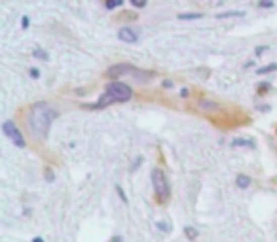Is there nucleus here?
Segmentation results:
<instances>
[{
	"label": "nucleus",
	"instance_id": "f257e3e1",
	"mask_svg": "<svg viewBox=\"0 0 277 242\" xmlns=\"http://www.w3.org/2000/svg\"><path fill=\"white\" fill-rule=\"evenodd\" d=\"M57 117H59V112L49 102H36L32 104L29 112V129L38 140H46Z\"/></svg>",
	"mask_w": 277,
	"mask_h": 242
},
{
	"label": "nucleus",
	"instance_id": "f03ea898",
	"mask_svg": "<svg viewBox=\"0 0 277 242\" xmlns=\"http://www.w3.org/2000/svg\"><path fill=\"white\" fill-rule=\"evenodd\" d=\"M133 99V89L131 86H127L124 82H118V79H112L108 86L104 87L103 95L97 99V102L93 104H86V108L89 110H103L108 108L114 102H127Z\"/></svg>",
	"mask_w": 277,
	"mask_h": 242
},
{
	"label": "nucleus",
	"instance_id": "7ed1b4c3",
	"mask_svg": "<svg viewBox=\"0 0 277 242\" xmlns=\"http://www.w3.org/2000/svg\"><path fill=\"white\" fill-rule=\"evenodd\" d=\"M150 182H152V188H154V193L158 197L159 203H167L169 201V195H171V189H169V182H167L165 172L161 169H152L150 172Z\"/></svg>",
	"mask_w": 277,
	"mask_h": 242
},
{
	"label": "nucleus",
	"instance_id": "20e7f679",
	"mask_svg": "<svg viewBox=\"0 0 277 242\" xmlns=\"http://www.w3.org/2000/svg\"><path fill=\"white\" fill-rule=\"evenodd\" d=\"M2 133L6 134L10 140L16 144L17 148H25V146H27L23 133L19 131V127L16 125V121H12V119H6V121L2 123Z\"/></svg>",
	"mask_w": 277,
	"mask_h": 242
},
{
	"label": "nucleus",
	"instance_id": "39448f33",
	"mask_svg": "<svg viewBox=\"0 0 277 242\" xmlns=\"http://www.w3.org/2000/svg\"><path fill=\"white\" fill-rule=\"evenodd\" d=\"M118 40L126 42V44H137L139 42V34L131 27H122L118 31Z\"/></svg>",
	"mask_w": 277,
	"mask_h": 242
},
{
	"label": "nucleus",
	"instance_id": "423d86ee",
	"mask_svg": "<svg viewBox=\"0 0 277 242\" xmlns=\"http://www.w3.org/2000/svg\"><path fill=\"white\" fill-rule=\"evenodd\" d=\"M232 146H234V148H249V149L256 148L254 140H249V138H236V140L232 142Z\"/></svg>",
	"mask_w": 277,
	"mask_h": 242
},
{
	"label": "nucleus",
	"instance_id": "0eeeda50",
	"mask_svg": "<svg viewBox=\"0 0 277 242\" xmlns=\"http://www.w3.org/2000/svg\"><path fill=\"white\" fill-rule=\"evenodd\" d=\"M177 17L181 21H196V19H201L203 14H199V12H184V14H179Z\"/></svg>",
	"mask_w": 277,
	"mask_h": 242
},
{
	"label": "nucleus",
	"instance_id": "6e6552de",
	"mask_svg": "<svg viewBox=\"0 0 277 242\" xmlns=\"http://www.w3.org/2000/svg\"><path fill=\"white\" fill-rule=\"evenodd\" d=\"M245 16V12H241V10H230V12H222L216 16V19H230V17H243Z\"/></svg>",
	"mask_w": 277,
	"mask_h": 242
},
{
	"label": "nucleus",
	"instance_id": "1a4fd4ad",
	"mask_svg": "<svg viewBox=\"0 0 277 242\" xmlns=\"http://www.w3.org/2000/svg\"><path fill=\"white\" fill-rule=\"evenodd\" d=\"M236 184H238L239 189H247L251 186V178L247 176V174H238V178H236Z\"/></svg>",
	"mask_w": 277,
	"mask_h": 242
},
{
	"label": "nucleus",
	"instance_id": "9d476101",
	"mask_svg": "<svg viewBox=\"0 0 277 242\" xmlns=\"http://www.w3.org/2000/svg\"><path fill=\"white\" fill-rule=\"evenodd\" d=\"M126 0H104V8L106 10H116V8H122Z\"/></svg>",
	"mask_w": 277,
	"mask_h": 242
},
{
	"label": "nucleus",
	"instance_id": "9b49d317",
	"mask_svg": "<svg viewBox=\"0 0 277 242\" xmlns=\"http://www.w3.org/2000/svg\"><path fill=\"white\" fill-rule=\"evenodd\" d=\"M275 70H277V63H269V64H266V66L258 68L256 74H258V76H264V74H269V72H275Z\"/></svg>",
	"mask_w": 277,
	"mask_h": 242
},
{
	"label": "nucleus",
	"instance_id": "f8f14e48",
	"mask_svg": "<svg viewBox=\"0 0 277 242\" xmlns=\"http://www.w3.org/2000/svg\"><path fill=\"white\" fill-rule=\"evenodd\" d=\"M269 89H271V84H269V82H260V84L256 86V91H258V95L268 93Z\"/></svg>",
	"mask_w": 277,
	"mask_h": 242
},
{
	"label": "nucleus",
	"instance_id": "ddd939ff",
	"mask_svg": "<svg viewBox=\"0 0 277 242\" xmlns=\"http://www.w3.org/2000/svg\"><path fill=\"white\" fill-rule=\"evenodd\" d=\"M184 233H186V236H188V240H196V238H198V231L190 225L184 227Z\"/></svg>",
	"mask_w": 277,
	"mask_h": 242
},
{
	"label": "nucleus",
	"instance_id": "4468645a",
	"mask_svg": "<svg viewBox=\"0 0 277 242\" xmlns=\"http://www.w3.org/2000/svg\"><path fill=\"white\" fill-rule=\"evenodd\" d=\"M32 55H34L36 59H42V61H48V59H49L48 51H44V49H38V47H36V49L32 51Z\"/></svg>",
	"mask_w": 277,
	"mask_h": 242
},
{
	"label": "nucleus",
	"instance_id": "2eb2a0df",
	"mask_svg": "<svg viewBox=\"0 0 277 242\" xmlns=\"http://www.w3.org/2000/svg\"><path fill=\"white\" fill-rule=\"evenodd\" d=\"M129 4H131L133 8L141 10V8H144V6L148 4V0H129Z\"/></svg>",
	"mask_w": 277,
	"mask_h": 242
},
{
	"label": "nucleus",
	"instance_id": "dca6fc26",
	"mask_svg": "<svg viewBox=\"0 0 277 242\" xmlns=\"http://www.w3.org/2000/svg\"><path fill=\"white\" fill-rule=\"evenodd\" d=\"M44 178H46V182H53V180H56V174H53V171H51V167H46V171H44Z\"/></svg>",
	"mask_w": 277,
	"mask_h": 242
},
{
	"label": "nucleus",
	"instance_id": "f3484780",
	"mask_svg": "<svg viewBox=\"0 0 277 242\" xmlns=\"http://www.w3.org/2000/svg\"><path fill=\"white\" fill-rule=\"evenodd\" d=\"M258 8H273V0H258Z\"/></svg>",
	"mask_w": 277,
	"mask_h": 242
},
{
	"label": "nucleus",
	"instance_id": "a211bd4d",
	"mask_svg": "<svg viewBox=\"0 0 277 242\" xmlns=\"http://www.w3.org/2000/svg\"><path fill=\"white\" fill-rule=\"evenodd\" d=\"M116 191H118V195H120V199H122V203H124V204L129 203V201H127V197H126V191L122 189V186H116Z\"/></svg>",
	"mask_w": 277,
	"mask_h": 242
},
{
	"label": "nucleus",
	"instance_id": "6ab92c4d",
	"mask_svg": "<svg viewBox=\"0 0 277 242\" xmlns=\"http://www.w3.org/2000/svg\"><path fill=\"white\" fill-rule=\"evenodd\" d=\"M158 227H159V231H163V233H169V231H171L169 223H165V221H158Z\"/></svg>",
	"mask_w": 277,
	"mask_h": 242
},
{
	"label": "nucleus",
	"instance_id": "aec40b11",
	"mask_svg": "<svg viewBox=\"0 0 277 242\" xmlns=\"http://www.w3.org/2000/svg\"><path fill=\"white\" fill-rule=\"evenodd\" d=\"M269 47L268 46H260V47H256V49H254V55H256V57H260V55H264L266 53V51H268Z\"/></svg>",
	"mask_w": 277,
	"mask_h": 242
},
{
	"label": "nucleus",
	"instance_id": "412c9836",
	"mask_svg": "<svg viewBox=\"0 0 277 242\" xmlns=\"http://www.w3.org/2000/svg\"><path fill=\"white\" fill-rule=\"evenodd\" d=\"M29 74H31V78H34V79L40 78V70H38V68H31V70H29Z\"/></svg>",
	"mask_w": 277,
	"mask_h": 242
},
{
	"label": "nucleus",
	"instance_id": "4be33fe9",
	"mask_svg": "<svg viewBox=\"0 0 277 242\" xmlns=\"http://www.w3.org/2000/svg\"><path fill=\"white\" fill-rule=\"evenodd\" d=\"M141 163H143V157H139V159H137V161H135V163H133V167H131V172H133V171H137V169H139V165H141Z\"/></svg>",
	"mask_w": 277,
	"mask_h": 242
},
{
	"label": "nucleus",
	"instance_id": "5701e85b",
	"mask_svg": "<svg viewBox=\"0 0 277 242\" xmlns=\"http://www.w3.org/2000/svg\"><path fill=\"white\" fill-rule=\"evenodd\" d=\"M21 27H23V29H27V27H29V17H27V16H23V19H21Z\"/></svg>",
	"mask_w": 277,
	"mask_h": 242
},
{
	"label": "nucleus",
	"instance_id": "b1692460",
	"mask_svg": "<svg viewBox=\"0 0 277 242\" xmlns=\"http://www.w3.org/2000/svg\"><path fill=\"white\" fill-rule=\"evenodd\" d=\"M161 86L165 87V89H171V87H173V82H169V79H165V82H163Z\"/></svg>",
	"mask_w": 277,
	"mask_h": 242
},
{
	"label": "nucleus",
	"instance_id": "393cba45",
	"mask_svg": "<svg viewBox=\"0 0 277 242\" xmlns=\"http://www.w3.org/2000/svg\"><path fill=\"white\" fill-rule=\"evenodd\" d=\"M110 242H124V240H122V236H120V234H114V236L110 238Z\"/></svg>",
	"mask_w": 277,
	"mask_h": 242
},
{
	"label": "nucleus",
	"instance_id": "a878e982",
	"mask_svg": "<svg viewBox=\"0 0 277 242\" xmlns=\"http://www.w3.org/2000/svg\"><path fill=\"white\" fill-rule=\"evenodd\" d=\"M181 97H188V89H182V91H181Z\"/></svg>",
	"mask_w": 277,
	"mask_h": 242
},
{
	"label": "nucleus",
	"instance_id": "bb28decb",
	"mask_svg": "<svg viewBox=\"0 0 277 242\" xmlns=\"http://www.w3.org/2000/svg\"><path fill=\"white\" fill-rule=\"evenodd\" d=\"M32 242H44V240H42L40 236H34V238H32Z\"/></svg>",
	"mask_w": 277,
	"mask_h": 242
}]
</instances>
